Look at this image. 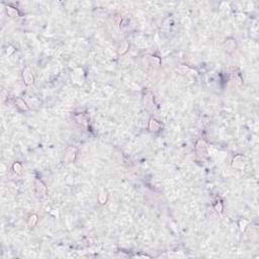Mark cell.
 Listing matches in <instances>:
<instances>
[{
	"instance_id": "ac0fdd59",
	"label": "cell",
	"mask_w": 259,
	"mask_h": 259,
	"mask_svg": "<svg viewBox=\"0 0 259 259\" xmlns=\"http://www.w3.org/2000/svg\"><path fill=\"white\" fill-rule=\"evenodd\" d=\"M15 51V49L12 47V46H10V47H9L8 49H7V51H6V54H7V56H10L11 54L13 52Z\"/></svg>"
},
{
	"instance_id": "8fae6325",
	"label": "cell",
	"mask_w": 259,
	"mask_h": 259,
	"mask_svg": "<svg viewBox=\"0 0 259 259\" xmlns=\"http://www.w3.org/2000/svg\"><path fill=\"white\" fill-rule=\"evenodd\" d=\"M15 104L16 106H17L18 108H21V111H28V104L25 103V101L24 100V99H21V98H17L15 100Z\"/></svg>"
},
{
	"instance_id": "5bb4252c",
	"label": "cell",
	"mask_w": 259,
	"mask_h": 259,
	"mask_svg": "<svg viewBox=\"0 0 259 259\" xmlns=\"http://www.w3.org/2000/svg\"><path fill=\"white\" fill-rule=\"evenodd\" d=\"M128 49H129V43L128 42L122 43V45L119 46V48H118V54L124 55L125 53H127Z\"/></svg>"
},
{
	"instance_id": "8992f818",
	"label": "cell",
	"mask_w": 259,
	"mask_h": 259,
	"mask_svg": "<svg viewBox=\"0 0 259 259\" xmlns=\"http://www.w3.org/2000/svg\"><path fill=\"white\" fill-rule=\"evenodd\" d=\"M245 161H246V159H245V157L243 155H237L233 160V167L238 168V169H242L244 167L245 163H246Z\"/></svg>"
},
{
	"instance_id": "277c9868",
	"label": "cell",
	"mask_w": 259,
	"mask_h": 259,
	"mask_svg": "<svg viewBox=\"0 0 259 259\" xmlns=\"http://www.w3.org/2000/svg\"><path fill=\"white\" fill-rule=\"evenodd\" d=\"M36 190L39 193V195L41 197H46L47 195V186L45 185V183L39 179H36Z\"/></svg>"
},
{
	"instance_id": "e0dca14e",
	"label": "cell",
	"mask_w": 259,
	"mask_h": 259,
	"mask_svg": "<svg viewBox=\"0 0 259 259\" xmlns=\"http://www.w3.org/2000/svg\"><path fill=\"white\" fill-rule=\"evenodd\" d=\"M215 210L217 211L219 214H222V212H223V204H222L221 201L217 202V204L215 205Z\"/></svg>"
},
{
	"instance_id": "ba28073f",
	"label": "cell",
	"mask_w": 259,
	"mask_h": 259,
	"mask_svg": "<svg viewBox=\"0 0 259 259\" xmlns=\"http://www.w3.org/2000/svg\"><path fill=\"white\" fill-rule=\"evenodd\" d=\"M161 128V125L159 124V122L156 121L154 118H150V122H149V130H150L151 132H158L159 130Z\"/></svg>"
},
{
	"instance_id": "30bf717a",
	"label": "cell",
	"mask_w": 259,
	"mask_h": 259,
	"mask_svg": "<svg viewBox=\"0 0 259 259\" xmlns=\"http://www.w3.org/2000/svg\"><path fill=\"white\" fill-rule=\"evenodd\" d=\"M6 12H7L8 16L10 17H18L19 16V12L16 8L12 7V6H6Z\"/></svg>"
},
{
	"instance_id": "3957f363",
	"label": "cell",
	"mask_w": 259,
	"mask_h": 259,
	"mask_svg": "<svg viewBox=\"0 0 259 259\" xmlns=\"http://www.w3.org/2000/svg\"><path fill=\"white\" fill-rule=\"evenodd\" d=\"M22 77H24V83L28 86L29 85H32L34 84V75H32V73L31 71V69L29 68H24V71H22Z\"/></svg>"
},
{
	"instance_id": "7a4b0ae2",
	"label": "cell",
	"mask_w": 259,
	"mask_h": 259,
	"mask_svg": "<svg viewBox=\"0 0 259 259\" xmlns=\"http://www.w3.org/2000/svg\"><path fill=\"white\" fill-rule=\"evenodd\" d=\"M195 149H197V153L198 154V156L201 157H204V156H207L208 152V147L204 140H198L197 143V146H195Z\"/></svg>"
},
{
	"instance_id": "4fadbf2b",
	"label": "cell",
	"mask_w": 259,
	"mask_h": 259,
	"mask_svg": "<svg viewBox=\"0 0 259 259\" xmlns=\"http://www.w3.org/2000/svg\"><path fill=\"white\" fill-rule=\"evenodd\" d=\"M75 118H76V122H77L78 124H80V125H87L88 119H87V118H86L84 114H78V115H76Z\"/></svg>"
},
{
	"instance_id": "9c48e42d",
	"label": "cell",
	"mask_w": 259,
	"mask_h": 259,
	"mask_svg": "<svg viewBox=\"0 0 259 259\" xmlns=\"http://www.w3.org/2000/svg\"><path fill=\"white\" fill-rule=\"evenodd\" d=\"M98 201L100 205H104L107 201V191L105 190V188H101L100 192L98 195Z\"/></svg>"
},
{
	"instance_id": "9a60e30c",
	"label": "cell",
	"mask_w": 259,
	"mask_h": 259,
	"mask_svg": "<svg viewBox=\"0 0 259 259\" xmlns=\"http://www.w3.org/2000/svg\"><path fill=\"white\" fill-rule=\"evenodd\" d=\"M12 170L14 171L16 174H21V172H22V165L19 163V162H15V163L12 165Z\"/></svg>"
},
{
	"instance_id": "52a82bcc",
	"label": "cell",
	"mask_w": 259,
	"mask_h": 259,
	"mask_svg": "<svg viewBox=\"0 0 259 259\" xmlns=\"http://www.w3.org/2000/svg\"><path fill=\"white\" fill-rule=\"evenodd\" d=\"M144 104H145V107H147V108H151L152 106H153V104H154V97H153V95H152L151 92H148L147 94H145Z\"/></svg>"
},
{
	"instance_id": "6da1fadb",
	"label": "cell",
	"mask_w": 259,
	"mask_h": 259,
	"mask_svg": "<svg viewBox=\"0 0 259 259\" xmlns=\"http://www.w3.org/2000/svg\"><path fill=\"white\" fill-rule=\"evenodd\" d=\"M84 77V71L82 68H75L71 74V78L74 83L81 85L82 84V78Z\"/></svg>"
},
{
	"instance_id": "2e32d148",
	"label": "cell",
	"mask_w": 259,
	"mask_h": 259,
	"mask_svg": "<svg viewBox=\"0 0 259 259\" xmlns=\"http://www.w3.org/2000/svg\"><path fill=\"white\" fill-rule=\"evenodd\" d=\"M248 225H249V221L245 220V219H243V220H241L240 222H239V227H240L241 232H244Z\"/></svg>"
},
{
	"instance_id": "5b68a950",
	"label": "cell",
	"mask_w": 259,
	"mask_h": 259,
	"mask_svg": "<svg viewBox=\"0 0 259 259\" xmlns=\"http://www.w3.org/2000/svg\"><path fill=\"white\" fill-rule=\"evenodd\" d=\"M77 150L74 147H68L65 152V160L67 162H73L76 158Z\"/></svg>"
},
{
	"instance_id": "7c38bea8",
	"label": "cell",
	"mask_w": 259,
	"mask_h": 259,
	"mask_svg": "<svg viewBox=\"0 0 259 259\" xmlns=\"http://www.w3.org/2000/svg\"><path fill=\"white\" fill-rule=\"evenodd\" d=\"M38 220H39V217H38V215H32L31 217H29L28 219V227H35V226L36 225V223H38Z\"/></svg>"
}]
</instances>
